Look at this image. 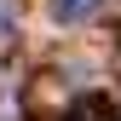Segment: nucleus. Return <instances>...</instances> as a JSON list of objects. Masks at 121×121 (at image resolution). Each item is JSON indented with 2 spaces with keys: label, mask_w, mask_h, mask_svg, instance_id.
I'll return each mask as SVG.
<instances>
[{
  "label": "nucleus",
  "mask_w": 121,
  "mask_h": 121,
  "mask_svg": "<svg viewBox=\"0 0 121 121\" xmlns=\"http://www.w3.org/2000/svg\"><path fill=\"white\" fill-rule=\"evenodd\" d=\"M92 6H98V0H52V17H58V23H81Z\"/></svg>",
  "instance_id": "1"
},
{
  "label": "nucleus",
  "mask_w": 121,
  "mask_h": 121,
  "mask_svg": "<svg viewBox=\"0 0 121 121\" xmlns=\"http://www.w3.org/2000/svg\"><path fill=\"white\" fill-rule=\"evenodd\" d=\"M92 110H98V104H92ZM92 110H75V115H69V121H92Z\"/></svg>",
  "instance_id": "3"
},
{
  "label": "nucleus",
  "mask_w": 121,
  "mask_h": 121,
  "mask_svg": "<svg viewBox=\"0 0 121 121\" xmlns=\"http://www.w3.org/2000/svg\"><path fill=\"white\" fill-rule=\"evenodd\" d=\"M12 29H17V12H12V0H0V40H12Z\"/></svg>",
  "instance_id": "2"
}]
</instances>
